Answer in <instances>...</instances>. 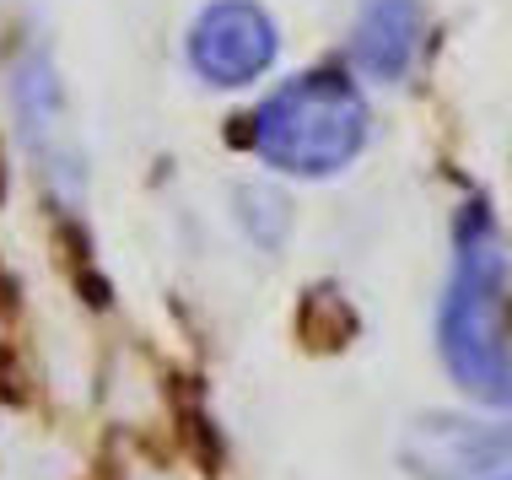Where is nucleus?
I'll return each mask as SVG.
<instances>
[{
	"label": "nucleus",
	"mask_w": 512,
	"mask_h": 480,
	"mask_svg": "<svg viewBox=\"0 0 512 480\" xmlns=\"http://www.w3.org/2000/svg\"><path fill=\"white\" fill-rule=\"evenodd\" d=\"M437 346L464 394L512 405V254L486 200H469L453 222V270L437 308Z\"/></svg>",
	"instance_id": "obj_1"
},
{
	"label": "nucleus",
	"mask_w": 512,
	"mask_h": 480,
	"mask_svg": "<svg viewBox=\"0 0 512 480\" xmlns=\"http://www.w3.org/2000/svg\"><path fill=\"white\" fill-rule=\"evenodd\" d=\"M248 146L265 168L286 178H329L351 168L367 146L372 114L345 71H302L248 114Z\"/></svg>",
	"instance_id": "obj_2"
},
{
	"label": "nucleus",
	"mask_w": 512,
	"mask_h": 480,
	"mask_svg": "<svg viewBox=\"0 0 512 480\" xmlns=\"http://www.w3.org/2000/svg\"><path fill=\"white\" fill-rule=\"evenodd\" d=\"M281 27L259 0H211L184 33L189 76L211 92H243L275 65Z\"/></svg>",
	"instance_id": "obj_3"
},
{
	"label": "nucleus",
	"mask_w": 512,
	"mask_h": 480,
	"mask_svg": "<svg viewBox=\"0 0 512 480\" xmlns=\"http://www.w3.org/2000/svg\"><path fill=\"white\" fill-rule=\"evenodd\" d=\"M512 454V427L464 416H421L405 437V464L421 480H475Z\"/></svg>",
	"instance_id": "obj_4"
},
{
	"label": "nucleus",
	"mask_w": 512,
	"mask_h": 480,
	"mask_svg": "<svg viewBox=\"0 0 512 480\" xmlns=\"http://www.w3.org/2000/svg\"><path fill=\"white\" fill-rule=\"evenodd\" d=\"M426 44L421 0H367L351 22V60L372 81H405Z\"/></svg>",
	"instance_id": "obj_5"
},
{
	"label": "nucleus",
	"mask_w": 512,
	"mask_h": 480,
	"mask_svg": "<svg viewBox=\"0 0 512 480\" xmlns=\"http://www.w3.org/2000/svg\"><path fill=\"white\" fill-rule=\"evenodd\" d=\"M502 480H512V475H502Z\"/></svg>",
	"instance_id": "obj_6"
}]
</instances>
